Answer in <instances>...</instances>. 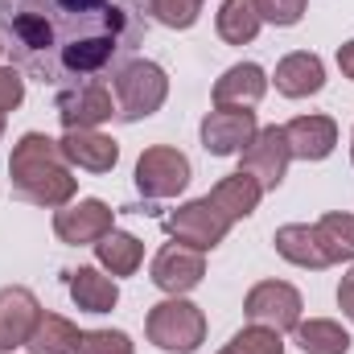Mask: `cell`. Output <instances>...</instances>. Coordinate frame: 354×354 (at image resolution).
<instances>
[{"mask_svg": "<svg viewBox=\"0 0 354 354\" xmlns=\"http://www.w3.org/2000/svg\"><path fill=\"white\" fill-rule=\"evenodd\" d=\"M243 157V174H252L260 181V189H276L284 174H288V161H292V153H288V136H284V128H260L256 136H252V145L239 153Z\"/></svg>", "mask_w": 354, "mask_h": 354, "instance_id": "obj_9", "label": "cell"}, {"mask_svg": "<svg viewBox=\"0 0 354 354\" xmlns=\"http://www.w3.org/2000/svg\"><path fill=\"white\" fill-rule=\"evenodd\" d=\"M351 157H354V145H351Z\"/></svg>", "mask_w": 354, "mask_h": 354, "instance_id": "obj_35", "label": "cell"}, {"mask_svg": "<svg viewBox=\"0 0 354 354\" xmlns=\"http://www.w3.org/2000/svg\"><path fill=\"white\" fill-rule=\"evenodd\" d=\"M260 25H264V17H260L256 0H223V8H218V37H223L227 46H248V41H256Z\"/></svg>", "mask_w": 354, "mask_h": 354, "instance_id": "obj_22", "label": "cell"}, {"mask_svg": "<svg viewBox=\"0 0 354 354\" xmlns=\"http://www.w3.org/2000/svg\"><path fill=\"white\" fill-rule=\"evenodd\" d=\"M165 95H169V79L157 62H128L124 71H115V115L128 124L161 111Z\"/></svg>", "mask_w": 354, "mask_h": 354, "instance_id": "obj_4", "label": "cell"}, {"mask_svg": "<svg viewBox=\"0 0 354 354\" xmlns=\"http://www.w3.org/2000/svg\"><path fill=\"white\" fill-rule=\"evenodd\" d=\"M322 87H326V66H322L317 54L301 50V54L280 58V66H276V91H280V95L305 99V95H317Z\"/></svg>", "mask_w": 354, "mask_h": 354, "instance_id": "obj_18", "label": "cell"}, {"mask_svg": "<svg viewBox=\"0 0 354 354\" xmlns=\"http://www.w3.org/2000/svg\"><path fill=\"white\" fill-rule=\"evenodd\" d=\"M8 174H12V194L17 198H25L33 206H46V210H62L79 189L71 169H66V157H62L58 140H50L46 132H25L17 140Z\"/></svg>", "mask_w": 354, "mask_h": 354, "instance_id": "obj_2", "label": "cell"}, {"mask_svg": "<svg viewBox=\"0 0 354 354\" xmlns=\"http://www.w3.org/2000/svg\"><path fill=\"white\" fill-rule=\"evenodd\" d=\"M231 223H239V218H248V214H256V206H260V198H264V189H260V181L252 174H227L210 194H206Z\"/></svg>", "mask_w": 354, "mask_h": 354, "instance_id": "obj_19", "label": "cell"}, {"mask_svg": "<svg viewBox=\"0 0 354 354\" xmlns=\"http://www.w3.org/2000/svg\"><path fill=\"white\" fill-rule=\"evenodd\" d=\"M145 33L149 0H0L4 54L58 91L124 71Z\"/></svg>", "mask_w": 354, "mask_h": 354, "instance_id": "obj_1", "label": "cell"}, {"mask_svg": "<svg viewBox=\"0 0 354 354\" xmlns=\"http://www.w3.org/2000/svg\"><path fill=\"white\" fill-rule=\"evenodd\" d=\"M268 91V75L256 62H239L231 66L218 83H214V107H256Z\"/></svg>", "mask_w": 354, "mask_h": 354, "instance_id": "obj_17", "label": "cell"}, {"mask_svg": "<svg viewBox=\"0 0 354 354\" xmlns=\"http://www.w3.org/2000/svg\"><path fill=\"white\" fill-rule=\"evenodd\" d=\"M0 136H4V111H0Z\"/></svg>", "mask_w": 354, "mask_h": 354, "instance_id": "obj_33", "label": "cell"}, {"mask_svg": "<svg viewBox=\"0 0 354 354\" xmlns=\"http://www.w3.org/2000/svg\"><path fill=\"white\" fill-rule=\"evenodd\" d=\"M71 297L87 313H111L120 301V284H115V276H103L99 268H79V272H71Z\"/></svg>", "mask_w": 354, "mask_h": 354, "instance_id": "obj_20", "label": "cell"}, {"mask_svg": "<svg viewBox=\"0 0 354 354\" xmlns=\"http://www.w3.org/2000/svg\"><path fill=\"white\" fill-rule=\"evenodd\" d=\"M338 66H342L346 79H354V41H346V46L338 50Z\"/></svg>", "mask_w": 354, "mask_h": 354, "instance_id": "obj_32", "label": "cell"}, {"mask_svg": "<svg viewBox=\"0 0 354 354\" xmlns=\"http://www.w3.org/2000/svg\"><path fill=\"white\" fill-rule=\"evenodd\" d=\"M297 346L305 354H346L351 351V334L330 322V317H313V322H297Z\"/></svg>", "mask_w": 354, "mask_h": 354, "instance_id": "obj_24", "label": "cell"}, {"mask_svg": "<svg viewBox=\"0 0 354 354\" xmlns=\"http://www.w3.org/2000/svg\"><path fill=\"white\" fill-rule=\"evenodd\" d=\"M107 231H115V214L107 210V202L99 198H83L79 206H66L54 214V235L62 243H99Z\"/></svg>", "mask_w": 354, "mask_h": 354, "instance_id": "obj_12", "label": "cell"}, {"mask_svg": "<svg viewBox=\"0 0 354 354\" xmlns=\"http://www.w3.org/2000/svg\"><path fill=\"white\" fill-rule=\"evenodd\" d=\"M115 115V99L107 83H83V87L58 91V120L71 128H99L103 120Z\"/></svg>", "mask_w": 354, "mask_h": 354, "instance_id": "obj_11", "label": "cell"}, {"mask_svg": "<svg viewBox=\"0 0 354 354\" xmlns=\"http://www.w3.org/2000/svg\"><path fill=\"white\" fill-rule=\"evenodd\" d=\"M165 227H169V235H174L177 243H185V248H194V252H210V248H218L223 239H227V231L235 227L210 198H198V202H185V206H177L174 214L165 218Z\"/></svg>", "mask_w": 354, "mask_h": 354, "instance_id": "obj_5", "label": "cell"}, {"mask_svg": "<svg viewBox=\"0 0 354 354\" xmlns=\"http://www.w3.org/2000/svg\"><path fill=\"white\" fill-rule=\"evenodd\" d=\"M284 136H288V153L297 161H326L338 145V124L330 115H297L284 128Z\"/></svg>", "mask_w": 354, "mask_h": 354, "instance_id": "obj_15", "label": "cell"}, {"mask_svg": "<svg viewBox=\"0 0 354 354\" xmlns=\"http://www.w3.org/2000/svg\"><path fill=\"white\" fill-rule=\"evenodd\" d=\"M338 305H342V313L354 322V272H346L342 284H338Z\"/></svg>", "mask_w": 354, "mask_h": 354, "instance_id": "obj_31", "label": "cell"}, {"mask_svg": "<svg viewBox=\"0 0 354 354\" xmlns=\"http://www.w3.org/2000/svg\"><path fill=\"white\" fill-rule=\"evenodd\" d=\"M218 354H284V342L268 326H248V330H239Z\"/></svg>", "mask_w": 354, "mask_h": 354, "instance_id": "obj_26", "label": "cell"}, {"mask_svg": "<svg viewBox=\"0 0 354 354\" xmlns=\"http://www.w3.org/2000/svg\"><path fill=\"white\" fill-rule=\"evenodd\" d=\"M149 12L169 29H189L202 12V0H149Z\"/></svg>", "mask_w": 354, "mask_h": 354, "instance_id": "obj_27", "label": "cell"}, {"mask_svg": "<svg viewBox=\"0 0 354 354\" xmlns=\"http://www.w3.org/2000/svg\"><path fill=\"white\" fill-rule=\"evenodd\" d=\"M189 185V161L169 145H153L136 161V189L145 198H177Z\"/></svg>", "mask_w": 354, "mask_h": 354, "instance_id": "obj_6", "label": "cell"}, {"mask_svg": "<svg viewBox=\"0 0 354 354\" xmlns=\"http://www.w3.org/2000/svg\"><path fill=\"white\" fill-rule=\"evenodd\" d=\"M206 338V317L185 297H169L149 309V342L165 354H194Z\"/></svg>", "mask_w": 354, "mask_h": 354, "instance_id": "obj_3", "label": "cell"}, {"mask_svg": "<svg viewBox=\"0 0 354 354\" xmlns=\"http://www.w3.org/2000/svg\"><path fill=\"white\" fill-rule=\"evenodd\" d=\"M95 256L111 276H132L140 268V260H145V243L136 235H128V231H107L95 243Z\"/></svg>", "mask_w": 354, "mask_h": 354, "instance_id": "obj_23", "label": "cell"}, {"mask_svg": "<svg viewBox=\"0 0 354 354\" xmlns=\"http://www.w3.org/2000/svg\"><path fill=\"white\" fill-rule=\"evenodd\" d=\"M256 8L272 25H297L305 17V0H256Z\"/></svg>", "mask_w": 354, "mask_h": 354, "instance_id": "obj_29", "label": "cell"}, {"mask_svg": "<svg viewBox=\"0 0 354 354\" xmlns=\"http://www.w3.org/2000/svg\"><path fill=\"white\" fill-rule=\"evenodd\" d=\"M317 235H322V243H326V252H330V260L338 264V260H354V218L351 214H322V223H317Z\"/></svg>", "mask_w": 354, "mask_h": 354, "instance_id": "obj_25", "label": "cell"}, {"mask_svg": "<svg viewBox=\"0 0 354 354\" xmlns=\"http://www.w3.org/2000/svg\"><path fill=\"white\" fill-rule=\"evenodd\" d=\"M272 243H276V252L288 260V264L297 268H330V252H326V243H322V235H317V227H309V223H288V227H280L276 235H272Z\"/></svg>", "mask_w": 354, "mask_h": 354, "instance_id": "obj_16", "label": "cell"}, {"mask_svg": "<svg viewBox=\"0 0 354 354\" xmlns=\"http://www.w3.org/2000/svg\"><path fill=\"white\" fill-rule=\"evenodd\" d=\"M256 132H260V124H256L252 107H214L202 120V149L210 157H235L252 145Z\"/></svg>", "mask_w": 354, "mask_h": 354, "instance_id": "obj_8", "label": "cell"}, {"mask_svg": "<svg viewBox=\"0 0 354 354\" xmlns=\"http://www.w3.org/2000/svg\"><path fill=\"white\" fill-rule=\"evenodd\" d=\"M79 342H83V334L75 322H66L58 313H41L25 346L33 354H79Z\"/></svg>", "mask_w": 354, "mask_h": 354, "instance_id": "obj_21", "label": "cell"}, {"mask_svg": "<svg viewBox=\"0 0 354 354\" xmlns=\"http://www.w3.org/2000/svg\"><path fill=\"white\" fill-rule=\"evenodd\" d=\"M21 99H25V83H21V75H17L12 66H0V111L21 107Z\"/></svg>", "mask_w": 354, "mask_h": 354, "instance_id": "obj_30", "label": "cell"}, {"mask_svg": "<svg viewBox=\"0 0 354 354\" xmlns=\"http://www.w3.org/2000/svg\"><path fill=\"white\" fill-rule=\"evenodd\" d=\"M301 292L292 288V284H284V280H264V284H256L252 292H248V305H243V313L252 317V326H268V330H276V334H284V330H297V322H301Z\"/></svg>", "mask_w": 354, "mask_h": 354, "instance_id": "obj_7", "label": "cell"}, {"mask_svg": "<svg viewBox=\"0 0 354 354\" xmlns=\"http://www.w3.org/2000/svg\"><path fill=\"white\" fill-rule=\"evenodd\" d=\"M0 54H4V37H0Z\"/></svg>", "mask_w": 354, "mask_h": 354, "instance_id": "obj_34", "label": "cell"}, {"mask_svg": "<svg viewBox=\"0 0 354 354\" xmlns=\"http://www.w3.org/2000/svg\"><path fill=\"white\" fill-rule=\"evenodd\" d=\"M79 354H132V338L124 330H91L79 342Z\"/></svg>", "mask_w": 354, "mask_h": 354, "instance_id": "obj_28", "label": "cell"}, {"mask_svg": "<svg viewBox=\"0 0 354 354\" xmlns=\"http://www.w3.org/2000/svg\"><path fill=\"white\" fill-rule=\"evenodd\" d=\"M58 149H62L66 165H79V169H87V174H111L115 161H120V145H115L111 136L95 132V128H71V132L58 140Z\"/></svg>", "mask_w": 354, "mask_h": 354, "instance_id": "obj_13", "label": "cell"}, {"mask_svg": "<svg viewBox=\"0 0 354 354\" xmlns=\"http://www.w3.org/2000/svg\"><path fill=\"white\" fill-rule=\"evenodd\" d=\"M202 276H206V260H202V252H194V248H185V243H165L157 256H153V284L161 288V292H169V297H185L189 288H198L202 284Z\"/></svg>", "mask_w": 354, "mask_h": 354, "instance_id": "obj_10", "label": "cell"}, {"mask_svg": "<svg viewBox=\"0 0 354 354\" xmlns=\"http://www.w3.org/2000/svg\"><path fill=\"white\" fill-rule=\"evenodd\" d=\"M41 309L29 288H0V351H17L29 342Z\"/></svg>", "mask_w": 354, "mask_h": 354, "instance_id": "obj_14", "label": "cell"}]
</instances>
